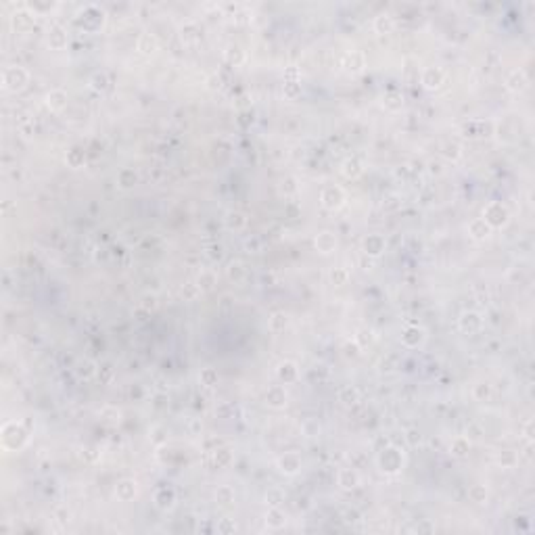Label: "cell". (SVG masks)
<instances>
[{"label": "cell", "instance_id": "obj_1", "mask_svg": "<svg viewBox=\"0 0 535 535\" xmlns=\"http://www.w3.org/2000/svg\"><path fill=\"white\" fill-rule=\"evenodd\" d=\"M29 82V74L25 72L23 67H6L4 74H2V86L11 92H17L21 90L25 84Z\"/></svg>", "mask_w": 535, "mask_h": 535}, {"label": "cell", "instance_id": "obj_2", "mask_svg": "<svg viewBox=\"0 0 535 535\" xmlns=\"http://www.w3.org/2000/svg\"><path fill=\"white\" fill-rule=\"evenodd\" d=\"M379 466L382 472H399L401 466H403V456H401V452L395 450V448H387V450H382L381 452V456H379Z\"/></svg>", "mask_w": 535, "mask_h": 535}, {"label": "cell", "instance_id": "obj_3", "mask_svg": "<svg viewBox=\"0 0 535 535\" xmlns=\"http://www.w3.org/2000/svg\"><path fill=\"white\" fill-rule=\"evenodd\" d=\"M320 203L328 211H337L345 205V193H343L339 186H326V188H322V193H320Z\"/></svg>", "mask_w": 535, "mask_h": 535}, {"label": "cell", "instance_id": "obj_4", "mask_svg": "<svg viewBox=\"0 0 535 535\" xmlns=\"http://www.w3.org/2000/svg\"><path fill=\"white\" fill-rule=\"evenodd\" d=\"M483 220H485L491 228H502L508 222V209L502 203L493 201V203H489L485 207V211H483Z\"/></svg>", "mask_w": 535, "mask_h": 535}, {"label": "cell", "instance_id": "obj_5", "mask_svg": "<svg viewBox=\"0 0 535 535\" xmlns=\"http://www.w3.org/2000/svg\"><path fill=\"white\" fill-rule=\"evenodd\" d=\"M276 466L282 474H287V477H293V474H297L301 470V458L297 456V454H293V452H287L285 456H280L278 462H276Z\"/></svg>", "mask_w": 535, "mask_h": 535}, {"label": "cell", "instance_id": "obj_6", "mask_svg": "<svg viewBox=\"0 0 535 535\" xmlns=\"http://www.w3.org/2000/svg\"><path fill=\"white\" fill-rule=\"evenodd\" d=\"M443 77H446V74H443L441 67H427L420 76V82L427 90H435L443 84Z\"/></svg>", "mask_w": 535, "mask_h": 535}, {"label": "cell", "instance_id": "obj_7", "mask_svg": "<svg viewBox=\"0 0 535 535\" xmlns=\"http://www.w3.org/2000/svg\"><path fill=\"white\" fill-rule=\"evenodd\" d=\"M136 493H138V485H136V481H132V479L119 481L117 487H115V496H117V500H122V502L134 500Z\"/></svg>", "mask_w": 535, "mask_h": 535}, {"label": "cell", "instance_id": "obj_8", "mask_svg": "<svg viewBox=\"0 0 535 535\" xmlns=\"http://www.w3.org/2000/svg\"><path fill=\"white\" fill-rule=\"evenodd\" d=\"M491 230H493V228H491L483 218L472 220L470 224H468V234H470L474 240H485V238H489Z\"/></svg>", "mask_w": 535, "mask_h": 535}, {"label": "cell", "instance_id": "obj_9", "mask_svg": "<svg viewBox=\"0 0 535 535\" xmlns=\"http://www.w3.org/2000/svg\"><path fill=\"white\" fill-rule=\"evenodd\" d=\"M425 341V330H422L420 326H408L406 330L401 332V343L406 347H418L420 343Z\"/></svg>", "mask_w": 535, "mask_h": 535}, {"label": "cell", "instance_id": "obj_10", "mask_svg": "<svg viewBox=\"0 0 535 535\" xmlns=\"http://www.w3.org/2000/svg\"><path fill=\"white\" fill-rule=\"evenodd\" d=\"M46 107L50 111H63L67 107V92L61 88H55L46 94Z\"/></svg>", "mask_w": 535, "mask_h": 535}, {"label": "cell", "instance_id": "obj_11", "mask_svg": "<svg viewBox=\"0 0 535 535\" xmlns=\"http://www.w3.org/2000/svg\"><path fill=\"white\" fill-rule=\"evenodd\" d=\"M155 506L161 508V510H167L174 506V502H176V491L171 489V487H159L155 491Z\"/></svg>", "mask_w": 535, "mask_h": 535}, {"label": "cell", "instance_id": "obj_12", "mask_svg": "<svg viewBox=\"0 0 535 535\" xmlns=\"http://www.w3.org/2000/svg\"><path fill=\"white\" fill-rule=\"evenodd\" d=\"M316 249L322 255H330L337 249V236L332 232H320L316 236Z\"/></svg>", "mask_w": 535, "mask_h": 535}, {"label": "cell", "instance_id": "obj_13", "mask_svg": "<svg viewBox=\"0 0 535 535\" xmlns=\"http://www.w3.org/2000/svg\"><path fill=\"white\" fill-rule=\"evenodd\" d=\"M266 403L270 408H285L287 406V391L285 387H272L266 393Z\"/></svg>", "mask_w": 535, "mask_h": 535}, {"label": "cell", "instance_id": "obj_14", "mask_svg": "<svg viewBox=\"0 0 535 535\" xmlns=\"http://www.w3.org/2000/svg\"><path fill=\"white\" fill-rule=\"evenodd\" d=\"M382 251H385V238H382L381 234H370V236L364 240V253H366V255L379 257Z\"/></svg>", "mask_w": 535, "mask_h": 535}, {"label": "cell", "instance_id": "obj_15", "mask_svg": "<svg viewBox=\"0 0 535 535\" xmlns=\"http://www.w3.org/2000/svg\"><path fill=\"white\" fill-rule=\"evenodd\" d=\"M285 523H287V517H285V512L280 510V506H270V510L266 512V525L270 529H280V527H285Z\"/></svg>", "mask_w": 535, "mask_h": 535}, {"label": "cell", "instance_id": "obj_16", "mask_svg": "<svg viewBox=\"0 0 535 535\" xmlns=\"http://www.w3.org/2000/svg\"><path fill=\"white\" fill-rule=\"evenodd\" d=\"M339 485L343 489H353L360 485V474L353 468H341L339 470Z\"/></svg>", "mask_w": 535, "mask_h": 535}, {"label": "cell", "instance_id": "obj_17", "mask_svg": "<svg viewBox=\"0 0 535 535\" xmlns=\"http://www.w3.org/2000/svg\"><path fill=\"white\" fill-rule=\"evenodd\" d=\"M479 328H481V316L477 314V311H466V314H462V318H460V330L462 332H474Z\"/></svg>", "mask_w": 535, "mask_h": 535}, {"label": "cell", "instance_id": "obj_18", "mask_svg": "<svg viewBox=\"0 0 535 535\" xmlns=\"http://www.w3.org/2000/svg\"><path fill=\"white\" fill-rule=\"evenodd\" d=\"M506 86L510 90H514V92H521V90H525V86H527V76H525L523 69H514V72L508 74Z\"/></svg>", "mask_w": 535, "mask_h": 535}, {"label": "cell", "instance_id": "obj_19", "mask_svg": "<svg viewBox=\"0 0 535 535\" xmlns=\"http://www.w3.org/2000/svg\"><path fill=\"white\" fill-rule=\"evenodd\" d=\"M297 364L295 362H282V364L278 366V370H276V375H278V379L282 381V382H293L297 379Z\"/></svg>", "mask_w": 535, "mask_h": 535}, {"label": "cell", "instance_id": "obj_20", "mask_svg": "<svg viewBox=\"0 0 535 535\" xmlns=\"http://www.w3.org/2000/svg\"><path fill=\"white\" fill-rule=\"evenodd\" d=\"M452 456H456V458H466L468 454H470V441L466 437H456L452 441Z\"/></svg>", "mask_w": 535, "mask_h": 535}, {"label": "cell", "instance_id": "obj_21", "mask_svg": "<svg viewBox=\"0 0 535 535\" xmlns=\"http://www.w3.org/2000/svg\"><path fill=\"white\" fill-rule=\"evenodd\" d=\"M343 67H345L347 72H360V69L364 67V55L358 53V50H351V53L345 57V63H343Z\"/></svg>", "mask_w": 535, "mask_h": 535}, {"label": "cell", "instance_id": "obj_22", "mask_svg": "<svg viewBox=\"0 0 535 535\" xmlns=\"http://www.w3.org/2000/svg\"><path fill=\"white\" fill-rule=\"evenodd\" d=\"M65 42H67L65 32H63V29L59 27V25H55V27H50V29H48V44L53 46V48H63Z\"/></svg>", "mask_w": 535, "mask_h": 535}, {"label": "cell", "instance_id": "obj_23", "mask_svg": "<svg viewBox=\"0 0 535 535\" xmlns=\"http://www.w3.org/2000/svg\"><path fill=\"white\" fill-rule=\"evenodd\" d=\"M226 224L230 230H243L247 226V218H245V214H240V211H230L226 216Z\"/></svg>", "mask_w": 535, "mask_h": 535}, {"label": "cell", "instance_id": "obj_24", "mask_svg": "<svg viewBox=\"0 0 535 535\" xmlns=\"http://www.w3.org/2000/svg\"><path fill=\"white\" fill-rule=\"evenodd\" d=\"M197 287L201 291H211L216 287V274L211 270H203L199 274V278H197Z\"/></svg>", "mask_w": 535, "mask_h": 535}, {"label": "cell", "instance_id": "obj_25", "mask_svg": "<svg viewBox=\"0 0 535 535\" xmlns=\"http://www.w3.org/2000/svg\"><path fill=\"white\" fill-rule=\"evenodd\" d=\"M216 502L222 504V506H230V504L234 502V489L228 487V485L218 487V491H216Z\"/></svg>", "mask_w": 535, "mask_h": 535}, {"label": "cell", "instance_id": "obj_26", "mask_svg": "<svg viewBox=\"0 0 535 535\" xmlns=\"http://www.w3.org/2000/svg\"><path fill=\"white\" fill-rule=\"evenodd\" d=\"M468 498H470V502H474V504H485L487 498H489V491H487L485 485H472V487L468 489Z\"/></svg>", "mask_w": 535, "mask_h": 535}, {"label": "cell", "instance_id": "obj_27", "mask_svg": "<svg viewBox=\"0 0 535 535\" xmlns=\"http://www.w3.org/2000/svg\"><path fill=\"white\" fill-rule=\"evenodd\" d=\"M362 174V163L358 159H347L343 163V176L345 178H358Z\"/></svg>", "mask_w": 535, "mask_h": 535}, {"label": "cell", "instance_id": "obj_28", "mask_svg": "<svg viewBox=\"0 0 535 535\" xmlns=\"http://www.w3.org/2000/svg\"><path fill=\"white\" fill-rule=\"evenodd\" d=\"M289 326V316L287 314H282V311H276V314H272L270 318V328L274 330V332H280V330H285Z\"/></svg>", "mask_w": 535, "mask_h": 535}, {"label": "cell", "instance_id": "obj_29", "mask_svg": "<svg viewBox=\"0 0 535 535\" xmlns=\"http://www.w3.org/2000/svg\"><path fill=\"white\" fill-rule=\"evenodd\" d=\"M472 397L477 401L489 399L491 397V385H487V382H479V385H474L472 387Z\"/></svg>", "mask_w": 535, "mask_h": 535}, {"label": "cell", "instance_id": "obj_30", "mask_svg": "<svg viewBox=\"0 0 535 535\" xmlns=\"http://www.w3.org/2000/svg\"><path fill=\"white\" fill-rule=\"evenodd\" d=\"M199 379H201V382H203L205 387H214V385H218V370H214V368H203L201 370V375H199Z\"/></svg>", "mask_w": 535, "mask_h": 535}, {"label": "cell", "instance_id": "obj_31", "mask_svg": "<svg viewBox=\"0 0 535 535\" xmlns=\"http://www.w3.org/2000/svg\"><path fill=\"white\" fill-rule=\"evenodd\" d=\"M228 278L234 280V282H240L245 278V268H243L240 261H232V264L228 266Z\"/></svg>", "mask_w": 535, "mask_h": 535}, {"label": "cell", "instance_id": "obj_32", "mask_svg": "<svg viewBox=\"0 0 535 535\" xmlns=\"http://www.w3.org/2000/svg\"><path fill=\"white\" fill-rule=\"evenodd\" d=\"M519 462V458H517V454L514 452H510V450H506V452H502L500 456H498V464L502 468H512L514 464Z\"/></svg>", "mask_w": 535, "mask_h": 535}, {"label": "cell", "instance_id": "obj_33", "mask_svg": "<svg viewBox=\"0 0 535 535\" xmlns=\"http://www.w3.org/2000/svg\"><path fill=\"white\" fill-rule=\"evenodd\" d=\"M375 29L379 34H391V29H393V19L387 17V15H381L377 17V21H375Z\"/></svg>", "mask_w": 535, "mask_h": 535}, {"label": "cell", "instance_id": "obj_34", "mask_svg": "<svg viewBox=\"0 0 535 535\" xmlns=\"http://www.w3.org/2000/svg\"><path fill=\"white\" fill-rule=\"evenodd\" d=\"M77 375L82 377V379H90V377H94V375H96V366H94V362H90V360L79 362V366H77Z\"/></svg>", "mask_w": 535, "mask_h": 535}, {"label": "cell", "instance_id": "obj_35", "mask_svg": "<svg viewBox=\"0 0 535 535\" xmlns=\"http://www.w3.org/2000/svg\"><path fill=\"white\" fill-rule=\"evenodd\" d=\"M285 502V493H282L280 489H268V493H266V504L268 506H280V504Z\"/></svg>", "mask_w": 535, "mask_h": 535}, {"label": "cell", "instance_id": "obj_36", "mask_svg": "<svg viewBox=\"0 0 535 535\" xmlns=\"http://www.w3.org/2000/svg\"><path fill=\"white\" fill-rule=\"evenodd\" d=\"M401 105H403V98H401L399 92H389V94H385V107H387V109L397 111V109H401Z\"/></svg>", "mask_w": 535, "mask_h": 535}, {"label": "cell", "instance_id": "obj_37", "mask_svg": "<svg viewBox=\"0 0 535 535\" xmlns=\"http://www.w3.org/2000/svg\"><path fill=\"white\" fill-rule=\"evenodd\" d=\"M136 182V174L132 169H122L119 171V186L122 188H130V186H134Z\"/></svg>", "mask_w": 535, "mask_h": 535}, {"label": "cell", "instance_id": "obj_38", "mask_svg": "<svg viewBox=\"0 0 535 535\" xmlns=\"http://www.w3.org/2000/svg\"><path fill=\"white\" fill-rule=\"evenodd\" d=\"M157 48V42H155V38L153 36H143L138 40V50H143V53H153V50Z\"/></svg>", "mask_w": 535, "mask_h": 535}, {"label": "cell", "instance_id": "obj_39", "mask_svg": "<svg viewBox=\"0 0 535 535\" xmlns=\"http://www.w3.org/2000/svg\"><path fill=\"white\" fill-rule=\"evenodd\" d=\"M339 399L343 403H353V401H358V389H353V387H343L341 393H339Z\"/></svg>", "mask_w": 535, "mask_h": 535}, {"label": "cell", "instance_id": "obj_40", "mask_svg": "<svg viewBox=\"0 0 535 535\" xmlns=\"http://www.w3.org/2000/svg\"><path fill=\"white\" fill-rule=\"evenodd\" d=\"M347 278H349V274H347V270H343V268H335L330 272V280H332V285H345L347 282Z\"/></svg>", "mask_w": 535, "mask_h": 535}, {"label": "cell", "instance_id": "obj_41", "mask_svg": "<svg viewBox=\"0 0 535 535\" xmlns=\"http://www.w3.org/2000/svg\"><path fill=\"white\" fill-rule=\"evenodd\" d=\"M460 155H462V153H460V147H458L456 143H448L446 147H443V157H448V159H452V161H456Z\"/></svg>", "mask_w": 535, "mask_h": 535}, {"label": "cell", "instance_id": "obj_42", "mask_svg": "<svg viewBox=\"0 0 535 535\" xmlns=\"http://www.w3.org/2000/svg\"><path fill=\"white\" fill-rule=\"evenodd\" d=\"M218 531L220 533H234L236 531V523L232 521V519H222L220 523H218Z\"/></svg>", "mask_w": 535, "mask_h": 535}, {"label": "cell", "instance_id": "obj_43", "mask_svg": "<svg viewBox=\"0 0 535 535\" xmlns=\"http://www.w3.org/2000/svg\"><path fill=\"white\" fill-rule=\"evenodd\" d=\"M140 306H143L147 311L155 309V307H157V295H153V293H147V295L140 299Z\"/></svg>", "mask_w": 535, "mask_h": 535}, {"label": "cell", "instance_id": "obj_44", "mask_svg": "<svg viewBox=\"0 0 535 535\" xmlns=\"http://www.w3.org/2000/svg\"><path fill=\"white\" fill-rule=\"evenodd\" d=\"M182 40H186V42H195V40H199V34H197V27L190 23L186 27H182Z\"/></svg>", "mask_w": 535, "mask_h": 535}, {"label": "cell", "instance_id": "obj_45", "mask_svg": "<svg viewBox=\"0 0 535 535\" xmlns=\"http://www.w3.org/2000/svg\"><path fill=\"white\" fill-rule=\"evenodd\" d=\"M285 94H287L289 98L299 96V94H301V84H299V82H287V84H285Z\"/></svg>", "mask_w": 535, "mask_h": 535}, {"label": "cell", "instance_id": "obj_46", "mask_svg": "<svg viewBox=\"0 0 535 535\" xmlns=\"http://www.w3.org/2000/svg\"><path fill=\"white\" fill-rule=\"evenodd\" d=\"M243 57L245 55H243V50H240V48H230L228 53H226V59H228L230 63H234V65H238L240 61H243Z\"/></svg>", "mask_w": 535, "mask_h": 535}, {"label": "cell", "instance_id": "obj_47", "mask_svg": "<svg viewBox=\"0 0 535 535\" xmlns=\"http://www.w3.org/2000/svg\"><path fill=\"white\" fill-rule=\"evenodd\" d=\"M199 291H201V289H199L197 285H193V282H190V285H184V287H182V295H184L186 299H195Z\"/></svg>", "mask_w": 535, "mask_h": 535}, {"label": "cell", "instance_id": "obj_48", "mask_svg": "<svg viewBox=\"0 0 535 535\" xmlns=\"http://www.w3.org/2000/svg\"><path fill=\"white\" fill-rule=\"evenodd\" d=\"M82 161H84V153H79V149H74L72 153H69V163H72L74 167H77Z\"/></svg>", "mask_w": 535, "mask_h": 535}, {"label": "cell", "instance_id": "obj_49", "mask_svg": "<svg viewBox=\"0 0 535 535\" xmlns=\"http://www.w3.org/2000/svg\"><path fill=\"white\" fill-rule=\"evenodd\" d=\"M92 86L98 88V90H105V88H107V76H105V74H96V76L92 77Z\"/></svg>", "mask_w": 535, "mask_h": 535}, {"label": "cell", "instance_id": "obj_50", "mask_svg": "<svg viewBox=\"0 0 535 535\" xmlns=\"http://www.w3.org/2000/svg\"><path fill=\"white\" fill-rule=\"evenodd\" d=\"M282 190H285V193H287V195H291V193H295V190H297V186H295V180H293V178H287V180H285V182H282Z\"/></svg>", "mask_w": 535, "mask_h": 535}, {"label": "cell", "instance_id": "obj_51", "mask_svg": "<svg viewBox=\"0 0 535 535\" xmlns=\"http://www.w3.org/2000/svg\"><path fill=\"white\" fill-rule=\"evenodd\" d=\"M245 247L249 249V253H257V251H259V240H257V238L247 240V245H245Z\"/></svg>", "mask_w": 535, "mask_h": 535}, {"label": "cell", "instance_id": "obj_52", "mask_svg": "<svg viewBox=\"0 0 535 535\" xmlns=\"http://www.w3.org/2000/svg\"><path fill=\"white\" fill-rule=\"evenodd\" d=\"M408 439H410V443H416V441H420V433H416V431H410V433H408Z\"/></svg>", "mask_w": 535, "mask_h": 535}, {"label": "cell", "instance_id": "obj_53", "mask_svg": "<svg viewBox=\"0 0 535 535\" xmlns=\"http://www.w3.org/2000/svg\"><path fill=\"white\" fill-rule=\"evenodd\" d=\"M431 171L433 174H441V165L439 163H431Z\"/></svg>", "mask_w": 535, "mask_h": 535}]
</instances>
